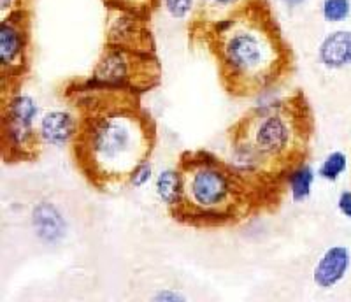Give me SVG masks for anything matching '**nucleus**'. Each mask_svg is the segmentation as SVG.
Wrapping results in <instances>:
<instances>
[{
    "label": "nucleus",
    "mask_w": 351,
    "mask_h": 302,
    "mask_svg": "<svg viewBox=\"0 0 351 302\" xmlns=\"http://www.w3.org/2000/svg\"><path fill=\"white\" fill-rule=\"evenodd\" d=\"M32 65V14L30 9L0 18V74L2 99L20 93Z\"/></svg>",
    "instance_id": "6"
},
{
    "label": "nucleus",
    "mask_w": 351,
    "mask_h": 302,
    "mask_svg": "<svg viewBox=\"0 0 351 302\" xmlns=\"http://www.w3.org/2000/svg\"><path fill=\"white\" fill-rule=\"evenodd\" d=\"M315 130L311 106L304 92L295 90L244 113L228 128V144L234 163L283 195L288 176L307 163Z\"/></svg>",
    "instance_id": "3"
},
{
    "label": "nucleus",
    "mask_w": 351,
    "mask_h": 302,
    "mask_svg": "<svg viewBox=\"0 0 351 302\" xmlns=\"http://www.w3.org/2000/svg\"><path fill=\"white\" fill-rule=\"evenodd\" d=\"M77 118L72 109L62 111L53 109L48 111L39 121V134L44 144L49 146H71L74 135H76Z\"/></svg>",
    "instance_id": "10"
},
{
    "label": "nucleus",
    "mask_w": 351,
    "mask_h": 302,
    "mask_svg": "<svg viewBox=\"0 0 351 302\" xmlns=\"http://www.w3.org/2000/svg\"><path fill=\"white\" fill-rule=\"evenodd\" d=\"M88 80L108 86L127 88L143 95L158 86L162 81V67L156 53L104 46Z\"/></svg>",
    "instance_id": "5"
},
{
    "label": "nucleus",
    "mask_w": 351,
    "mask_h": 302,
    "mask_svg": "<svg viewBox=\"0 0 351 302\" xmlns=\"http://www.w3.org/2000/svg\"><path fill=\"white\" fill-rule=\"evenodd\" d=\"M104 4L108 8L125 9V11L137 12V14H143L146 18H152L153 12L162 4V0H104Z\"/></svg>",
    "instance_id": "16"
},
{
    "label": "nucleus",
    "mask_w": 351,
    "mask_h": 302,
    "mask_svg": "<svg viewBox=\"0 0 351 302\" xmlns=\"http://www.w3.org/2000/svg\"><path fill=\"white\" fill-rule=\"evenodd\" d=\"M313 183H315V172L311 165L304 163L302 167L295 169L287 179V187L290 191L293 202H302L311 194Z\"/></svg>",
    "instance_id": "15"
},
{
    "label": "nucleus",
    "mask_w": 351,
    "mask_h": 302,
    "mask_svg": "<svg viewBox=\"0 0 351 302\" xmlns=\"http://www.w3.org/2000/svg\"><path fill=\"white\" fill-rule=\"evenodd\" d=\"M165 11L171 14L174 20H184L195 11V0H162Z\"/></svg>",
    "instance_id": "19"
},
{
    "label": "nucleus",
    "mask_w": 351,
    "mask_h": 302,
    "mask_svg": "<svg viewBox=\"0 0 351 302\" xmlns=\"http://www.w3.org/2000/svg\"><path fill=\"white\" fill-rule=\"evenodd\" d=\"M32 225L43 243L56 244L67 234V223L58 207L51 202H39L32 211Z\"/></svg>",
    "instance_id": "11"
},
{
    "label": "nucleus",
    "mask_w": 351,
    "mask_h": 302,
    "mask_svg": "<svg viewBox=\"0 0 351 302\" xmlns=\"http://www.w3.org/2000/svg\"><path fill=\"white\" fill-rule=\"evenodd\" d=\"M281 2H283V4L287 5V8H297V5L304 4L306 0H281Z\"/></svg>",
    "instance_id": "24"
},
{
    "label": "nucleus",
    "mask_w": 351,
    "mask_h": 302,
    "mask_svg": "<svg viewBox=\"0 0 351 302\" xmlns=\"http://www.w3.org/2000/svg\"><path fill=\"white\" fill-rule=\"evenodd\" d=\"M155 301H162V302L171 301V302H174V301H184V297H183V295H180V294H176V292L165 290V292H160L158 295H155Z\"/></svg>",
    "instance_id": "23"
},
{
    "label": "nucleus",
    "mask_w": 351,
    "mask_h": 302,
    "mask_svg": "<svg viewBox=\"0 0 351 302\" xmlns=\"http://www.w3.org/2000/svg\"><path fill=\"white\" fill-rule=\"evenodd\" d=\"M156 195L165 206L167 213H171L181 199V176L178 167L165 169L156 178Z\"/></svg>",
    "instance_id": "14"
},
{
    "label": "nucleus",
    "mask_w": 351,
    "mask_h": 302,
    "mask_svg": "<svg viewBox=\"0 0 351 302\" xmlns=\"http://www.w3.org/2000/svg\"><path fill=\"white\" fill-rule=\"evenodd\" d=\"M190 36L211 53L219 83L234 99L267 95L290 81L295 69L290 44L267 0H252Z\"/></svg>",
    "instance_id": "2"
},
{
    "label": "nucleus",
    "mask_w": 351,
    "mask_h": 302,
    "mask_svg": "<svg viewBox=\"0 0 351 302\" xmlns=\"http://www.w3.org/2000/svg\"><path fill=\"white\" fill-rule=\"evenodd\" d=\"M351 14V0H324L322 16L328 23L346 21Z\"/></svg>",
    "instance_id": "18"
},
{
    "label": "nucleus",
    "mask_w": 351,
    "mask_h": 302,
    "mask_svg": "<svg viewBox=\"0 0 351 302\" xmlns=\"http://www.w3.org/2000/svg\"><path fill=\"white\" fill-rule=\"evenodd\" d=\"M176 167L181 176V199L169 215L193 229L243 225L272 213L283 197L211 151H183Z\"/></svg>",
    "instance_id": "4"
},
{
    "label": "nucleus",
    "mask_w": 351,
    "mask_h": 302,
    "mask_svg": "<svg viewBox=\"0 0 351 302\" xmlns=\"http://www.w3.org/2000/svg\"><path fill=\"white\" fill-rule=\"evenodd\" d=\"M318 56L327 69L350 67L351 65V30H335L319 44Z\"/></svg>",
    "instance_id": "12"
},
{
    "label": "nucleus",
    "mask_w": 351,
    "mask_h": 302,
    "mask_svg": "<svg viewBox=\"0 0 351 302\" xmlns=\"http://www.w3.org/2000/svg\"><path fill=\"white\" fill-rule=\"evenodd\" d=\"M104 46L141 53H155V43L149 30V18L137 12L125 11V9L108 8Z\"/></svg>",
    "instance_id": "8"
},
{
    "label": "nucleus",
    "mask_w": 351,
    "mask_h": 302,
    "mask_svg": "<svg viewBox=\"0 0 351 302\" xmlns=\"http://www.w3.org/2000/svg\"><path fill=\"white\" fill-rule=\"evenodd\" d=\"M337 207H339L341 215L351 220V190H344L337 199Z\"/></svg>",
    "instance_id": "22"
},
{
    "label": "nucleus",
    "mask_w": 351,
    "mask_h": 302,
    "mask_svg": "<svg viewBox=\"0 0 351 302\" xmlns=\"http://www.w3.org/2000/svg\"><path fill=\"white\" fill-rule=\"evenodd\" d=\"M21 9H28V0H0V18L9 16Z\"/></svg>",
    "instance_id": "20"
},
{
    "label": "nucleus",
    "mask_w": 351,
    "mask_h": 302,
    "mask_svg": "<svg viewBox=\"0 0 351 302\" xmlns=\"http://www.w3.org/2000/svg\"><path fill=\"white\" fill-rule=\"evenodd\" d=\"M37 104L32 97L16 93L2 99V156L8 163L34 162L44 146L36 127Z\"/></svg>",
    "instance_id": "7"
},
{
    "label": "nucleus",
    "mask_w": 351,
    "mask_h": 302,
    "mask_svg": "<svg viewBox=\"0 0 351 302\" xmlns=\"http://www.w3.org/2000/svg\"><path fill=\"white\" fill-rule=\"evenodd\" d=\"M344 171H346V155L341 153V151H334L322 162L318 169V176L327 179V181H337Z\"/></svg>",
    "instance_id": "17"
},
{
    "label": "nucleus",
    "mask_w": 351,
    "mask_h": 302,
    "mask_svg": "<svg viewBox=\"0 0 351 302\" xmlns=\"http://www.w3.org/2000/svg\"><path fill=\"white\" fill-rule=\"evenodd\" d=\"M252 0H202V5L195 8L192 14V27L190 32L202 28L206 25H211L221 18L228 16L234 11H239L244 5H247Z\"/></svg>",
    "instance_id": "13"
},
{
    "label": "nucleus",
    "mask_w": 351,
    "mask_h": 302,
    "mask_svg": "<svg viewBox=\"0 0 351 302\" xmlns=\"http://www.w3.org/2000/svg\"><path fill=\"white\" fill-rule=\"evenodd\" d=\"M64 97L77 118L71 143L72 162L99 191L130 185L156 146V124L141 93L86 80H72Z\"/></svg>",
    "instance_id": "1"
},
{
    "label": "nucleus",
    "mask_w": 351,
    "mask_h": 302,
    "mask_svg": "<svg viewBox=\"0 0 351 302\" xmlns=\"http://www.w3.org/2000/svg\"><path fill=\"white\" fill-rule=\"evenodd\" d=\"M351 266V253L346 246H330L319 257L318 264L315 266V272H313V279H315L318 288H334L335 285H339L348 275Z\"/></svg>",
    "instance_id": "9"
},
{
    "label": "nucleus",
    "mask_w": 351,
    "mask_h": 302,
    "mask_svg": "<svg viewBox=\"0 0 351 302\" xmlns=\"http://www.w3.org/2000/svg\"><path fill=\"white\" fill-rule=\"evenodd\" d=\"M149 176H152V165H149V162H144L143 165H141V167L134 172L130 185L134 188L144 187V185L149 181Z\"/></svg>",
    "instance_id": "21"
}]
</instances>
